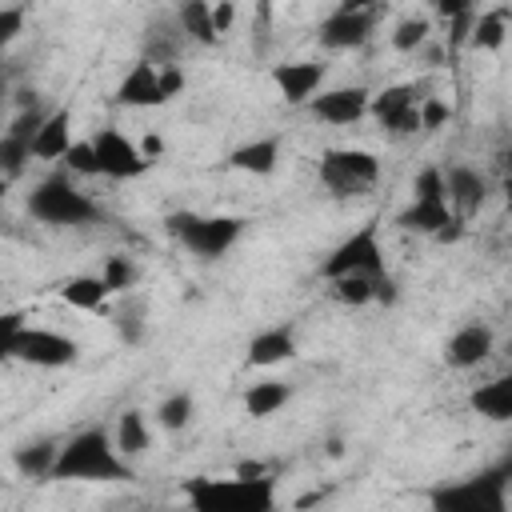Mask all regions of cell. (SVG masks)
Instances as JSON below:
<instances>
[{"label":"cell","instance_id":"obj_1","mask_svg":"<svg viewBox=\"0 0 512 512\" xmlns=\"http://www.w3.org/2000/svg\"><path fill=\"white\" fill-rule=\"evenodd\" d=\"M316 176L332 196H368L380 184L384 164L368 148H328L320 156Z\"/></svg>","mask_w":512,"mask_h":512},{"label":"cell","instance_id":"obj_2","mask_svg":"<svg viewBox=\"0 0 512 512\" xmlns=\"http://www.w3.org/2000/svg\"><path fill=\"white\" fill-rule=\"evenodd\" d=\"M436 92L432 80H404V84H384L380 92L368 96V120L380 124L384 136L400 140V136H416L420 132V116H416V104Z\"/></svg>","mask_w":512,"mask_h":512},{"label":"cell","instance_id":"obj_3","mask_svg":"<svg viewBox=\"0 0 512 512\" xmlns=\"http://www.w3.org/2000/svg\"><path fill=\"white\" fill-rule=\"evenodd\" d=\"M184 92V68L180 64H152V60H136L120 88H116V100L124 108H160L168 100H176Z\"/></svg>","mask_w":512,"mask_h":512},{"label":"cell","instance_id":"obj_4","mask_svg":"<svg viewBox=\"0 0 512 512\" xmlns=\"http://www.w3.org/2000/svg\"><path fill=\"white\" fill-rule=\"evenodd\" d=\"M124 468L120 452L112 448V436L108 432H84L76 440H68L56 456V468L52 476H68V480H104V476H116Z\"/></svg>","mask_w":512,"mask_h":512},{"label":"cell","instance_id":"obj_5","mask_svg":"<svg viewBox=\"0 0 512 512\" xmlns=\"http://www.w3.org/2000/svg\"><path fill=\"white\" fill-rule=\"evenodd\" d=\"M4 356L20 360V364H32V368H68L76 364L80 356V344L56 328H40V324H20L8 344H4Z\"/></svg>","mask_w":512,"mask_h":512},{"label":"cell","instance_id":"obj_6","mask_svg":"<svg viewBox=\"0 0 512 512\" xmlns=\"http://www.w3.org/2000/svg\"><path fill=\"white\" fill-rule=\"evenodd\" d=\"M168 232L200 260H216L224 256L236 236H240V220L236 216H196V212H180L168 220Z\"/></svg>","mask_w":512,"mask_h":512},{"label":"cell","instance_id":"obj_7","mask_svg":"<svg viewBox=\"0 0 512 512\" xmlns=\"http://www.w3.org/2000/svg\"><path fill=\"white\" fill-rule=\"evenodd\" d=\"M28 208H32L36 220H44V224H64V228H68V224H88L92 212H96V204L76 188L72 176H52V180H44V184L32 192Z\"/></svg>","mask_w":512,"mask_h":512},{"label":"cell","instance_id":"obj_8","mask_svg":"<svg viewBox=\"0 0 512 512\" xmlns=\"http://www.w3.org/2000/svg\"><path fill=\"white\" fill-rule=\"evenodd\" d=\"M368 96L372 92L364 84H336V88H320L304 108L324 128H352L368 120Z\"/></svg>","mask_w":512,"mask_h":512},{"label":"cell","instance_id":"obj_9","mask_svg":"<svg viewBox=\"0 0 512 512\" xmlns=\"http://www.w3.org/2000/svg\"><path fill=\"white\" fill-rule=\"evenodd\" d=\"M92 144H96V156H100V176L108 180H136L140 172H148L152 164L140 156L136 140L120 128H96L92 132Z\"/></svg>","mask_w":512,"mask_h":512},{"label":"cell","instance_id":"obj_10","mask_svg":"<svg viewBox=\"0 0 512 512\" xmlns=\"http://www.w3.org/2000/svg\"><path fill=\"white\" fill-rule=\"evenodd\" d=\"M496 352V328L484 324V320H472V324H460L448 344H444V364L456 368V372H476L492 360Z\"/></svg>","mask_w":512,"mask_h":512},{"label":"cell","instance_id":"obj_11","mask_svg":"<svg viewBox=\"0 0 512 512\" xmlns=\"http://www.w3.org/2000/svg\"><path fill=\"white\" fill-rule=\"evenodd\" d=\"M324 80H328V64L316 60V56H308V60H284V64L272 68V84H276V92L292 108H304L324 88Z\"/></svg>","mask_w":512,"mask_h":512},{"label":"cell","instance_id":"obj_12","mask_svg":"<svg viewBox=\"0 0 512 512\" xmlns=\"http://www.w3.org/2000/svg\"><path fill=\"white\" fill-rule=\"evenodd\" d=\"M372 36V16L364 8H340L320 24V48L328 52H356Z\"/></svg>","mask_w":512,"mask_h":512},{"label":"cell","instance_id":"obj_13","mask_svg":"<svg viewBox=\"0 0 512 512\" xmlns=\"http://www.w3.org/2000/svg\"><path fill=\"white\" fill-rule=\"evenodd\" d=\"M444 196H448V208L460 220H468L472 212H480V204L488 196V180L472 164H448L444 168Z\"/></svg>","mask_w":512,"mask_h":512},{"label":"cell","instance_id":"obj_14","mask_svg":"<svg viewBox=\"0 0 512 512\" xmlns=\"http://www.w3.org/2000/svg\"><path fill=\"white\" fill-rule=\"evenodd\" d=\"M72 140H76L72 112H68V108H52V112H44L40 128H36L32 140H28V156H32V160H44V164H60V156L68 152Z\"/></svg>","mask_w":512,"mask_h":512},{"label":"cell","instance_id":"obj_15","mask_svg":"<svg viewBox=\"0 0 512 512\" xmlns=\"http://www.w3.org/2000/svg\"><path fill=\"white\" fill-rule=\"evenodd\" d=\"M340 272H384V252L376 244V232H356L352 240H344L336 248V256L324 264V276H340Z\"/></svg>","mask_w":512,"mask_h":512},{"label":"cell","instance_id":"obj_16","mask_svg":"<svg viewBox=\"0 0 512 512\" xmlns=\"http://www.w3.org/2000/svg\"><path fill=\"white\" fill-rule=\"evenodd\" d=\"M108 436H112V448L120 452L124 464H128V460H140V456L152 448V424H148V416H144L140 408L120 412Z\"/></svg>","mask_w":512,"mask_h":512},{"label":"cell","instance_id":"obj_17","mask_svg":"<svg viewBox=\"0 0 512 512\" xmlns=\"http://www.w3.org/2000/svg\"><path fill=\"white\" fill-rule=\"evenodd\" d=\"M60 300L72 312H104L108 300H112V292H108V284L96 272H76V276H68L60 284Z\"/></svg>","mask_w":512,"mask_h":512},{"label":"cell","instance_id":"obj_18","mask_svg":"<svg viewBox=\"0 0 512 512\" xmlns=\"http://www.w3.org/2000/svg\"><path fill=\"white\" fill-rule=\"evenodd\" d=\"M468 404H472L476 416H484L492 424H504L512 416V380L508 376H492V380L476 384L468 392Z\"/></svg>","mask_w":512,"mask_h":512},{"label":"cell","instance_id":"obj_19","mask_svg":"<svg viewBox=\"0 0 512 512\" xmlns=\"http://www.w3.org/2000/svg\"><path fill=\"white\" fill-rule=\"evenodd\" d=\"M464 40H468L472 52H484V56L504 52V44H508V16H504V8H492V12L472 16Z\"/></svg>","mask_w":512,"mask_h":512},{"label":"cell","instance_id":"obj_20","mask_svg":"<svg viewBox=\"0 0 512 512\" xmlns=\"http://www.w3.org/2000/svg\"><path fill=\"white\" fill-rule=\"evenodd\" d=\"M228 164H232L236 172H244V176H272V172L280 168V140H272V136L248 140V144H240V148L228 156Z\"/></svg>","mask_w":512,"mask_h":512},{"label":"cell","instance_id":"obj_21","mask_svg":"<svg viewBox=\"0 0 512 512\" xmlns=\"http://www.w3.org/2000/svg\"><path fill=\"white\" fill-rule=\"evenodd\" d=\"M292 352H296V336H292L288 328H264V332H256L252 344H248V364H256V368H276V364L292 360Z\"/></svg>","mask_w":512,"mask_h":512},{"label":"cell","instance_id":"obj_22","mask_svg":"<svg viewBox=\"0 0 512 512\" xmlns=\"http://www.w3.org/2000/svg\"><path fill=\"white\" fill-rule=\"evenodd\" d=\"M328 284L344 308H364V304L380 300V276L376 272H340V276H328Z\"/></svg>","mask_w":512,"mask_h":512},{"label":"cell","instance_id":"obj_23","mask_svg":"<svg viewBox=\"0 0 512 512\" xmlns=\"http://www.w3.org/2000/svg\"><path fill=\"white\" fill-rule=\"evenodd\" d=\"M176 28H180V36H184L188 44H200V48L220 44V36H216V28H212V8H208V0H184L180 12H176Z\"/></svg>","mask_w":512,"mask_h":512},{"label":"cell","instance_id":"obj_24","mask_svg":"<svg viewBox=\"0 0 512 512\" xmlns=\"http://www.w3.org/2000/svg\"><path fill=\"white\" fill-rule=\"evenodd\" d=\"M288 400H292V384H288V380H256V384L244 392V412H248L252 420H268V416H276Z\"/></svg>","mask_w":512,"mask_h":512},{"label":"cell","instance_id":"obj_25","mask_svg":"<svg viewBox=\"0 0 512 512\" xmlns=\"http://www.w3.org/2000/svg\"><path fill=\"white\" fill-rule=\"evenodd\" d=\"M428 40H432V16H428V12H408V16H400V20L392 24V32H388L392 52H400V56H416Z\"/></svg>","mask_w":512,"mask_h":512},{"label":"cell","instance_id":"obj_26","mask_svg":"<svg viewBox=\"0 0 512 512\" xmlns=\"http://www.w3.org/2000/svg\"><path fill=\"white\" fill-rule=\"evenodd\" d=\"M56 456H60V444H56V440H32V444L16 448L12 464H16V472H20L24 480H44V476H52Z\"/></svg>","mask_w":512,"mask_h":512},{"label":"cell","instance_id":"obj_27","mask_svg":"<svg viewBox=\"0 0 512 512\" xmlns=\"http://www.w3.org/2000/svg\"><path fill=\"white\" fill-rule=\"evenodd\" d=\"M96 276L108 284L112 296H128V292L136 288V280H140V268H136V260H132L128 252H112V256L100 260Z\"/></svg>","mask_w":512,"mask_h":512},{"label":"cell","instance_id":"obj_28","mask_svg":"<svg viewBox=\"0 0 512 512\" xmlns=\"http://www.w3.org/2000/svg\"><path fill=\"white\" fill-rule=\"evenodd\" d=\"M60 168H64V176H72V180H96V176H100V156H96L92 136H76V140L68 144V152L60 156Z\"/></svg>","mask_w":512,"mask_h":512},{"label":"cell","instance_id":"obj_29","mask_svg":"<svg viewBox=\"0 0 512 512\" xmlns=\"http://www.w3.org/2000/svg\"><path fill=\"white\" fill-rule=\"evenodd\" d=\"M192 416H196L192 392H168V396L156 404V412H152V420H156L164 432H184V428L192 424Z\"/></svg>","mask_w":512,"mask_h":512},{"label":"cell","instance_id":"obj_30","mask_svg":"<svg viewBox=\"0 0 512 512\" xmlns=\"http://www.w3.org/2000/svg\"><path fill=\"white\" fill-rule=\"evenodd\" d=\"M416 116H420V132H440V128L452 120V104H448V96L428 92V96L416 104Z\"/></svg>","mask_w":512,"mask_h":512},{"label":"cell","instance_id":"obj_31","mask_svg":"<svg viewBox=\"0 0 512 512\" xmlns=\"http://www.w3.org/2000/svg\"><path fill=\"white\" fill-rule=\"evenodd\" d=\"M412 200H448L444 196V164H428L412 176Z\"/></svg>","mask_w":512,"mask_h":512},{"label":"cell","instance_id":"obj_32","mask_svg":"<svg viewBox=\"0 0 512 512\" xmlns=\"http://www.w3.org/2000/svg\"><path fill=\"white\" fill-rule=\"evenodd\" d=\"M208 8H212V28H216V36H220V40L232 36L236 24H240V0H208Z\"/></svg>","mask_w":512,"mask_h":512},{"label":"cell","instance_id":"obj_33","mask_svg":"<svg viewBox=\"0 0 512 512\" xmlns=\"http://www.w3.org/2000/svg\"><path fill=\"white\" fill-rule=\"evenodd\" d=\"M20 28H24V12L20 8H0V52L20 36Z\"/></svg>","mask_w":512,"mask_h":512},{"label":"cell","instance_id":"obj_34","mask_svg":"<svg viewBox=\"0 0 512 512\" xmlns=\"http://www.w3.org/2000/svg\"><path fill=\"white\" fill-rule=\"evenodd\" d=\"M136 148H140V156L148 160V164H156L160 156H164V148H168V140L156 132V128H148L144 136H136Z\"/></svg>","mask_w":512,"mask_h":512},{"label":"cell","instance_id":"obj_35","mask_svg":"<svg viewBox=\"0 0 512 512\" xmlns=\"http://www.w3.org/2000/svg\"><path fill=\"white\" fill-rule=\"evenodd\" d=\"M324 452H328L332 460H340V456H344V440H328V444H324Z\"/></svg>","mask_w":512,"mask_h":512}]
</instances>
